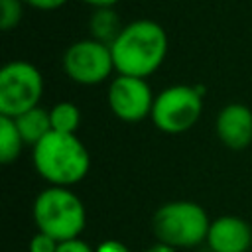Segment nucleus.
<instances>
[{
  "instance_id": "21",
  "label": "nucleus",
  "mask_w": 252,
  "mask_h": 252,
  "mask_svg": "<svg viewBox=\"0 0 252 252\" xmlns=\"http://www.w3.org/2000/svg\"><path fill=\"white\" fill-rule=\"evenodd\" d=\"M148 252H175V248H173V246H167V244H163V242H159V244H154Z\"/></svg>"
},
{
  "instance_id": "12",
  "label": "nucleus",
  "mask_w": 252,
  "mask_h": 252,
  "mask_svg": "<svg viewBox=\"0 0 252 252\" xmlns=\"http://www.w3.org/2000/svg\"><path fill=\"white\" fill-rule=\"evenodd\" d=\"M89 30L93 39L112 45L120 35V32L124 30V26L112 8H96L89 20Z\"/></svg>"
},
{
  "instance_id": "2",
  "label": "nucleus",
  "mask_w": 252,
  "mask_h": 252,
  "mask_svg": "<svg viewBox=\"0 0 252 252\" xmlns=\"http://www.w3.org/2000/svg\"><path fill=\"white\" fill-rule=\"evenodd\" d=\"M33 165L37 173L57 187H71L89 173L91 158L85 144L75 134L49 132L33 146Z\"/></svg>"
},
{
  "instance_id": "14",
  "label": "nucleus",
  "mask_w": 252,
  "mask_h": 252,
  "mask_svg": "<svg viewBox=\"0 0 252 252\" xmlns=\"http://www.w3.org/2000/svg\"><path fill=\"white\" fill-rule=\"evenodd\" d=\"M51 118V130L63 132V134H75V130L81 124V110L73 102H57L49 110Z\"/></svg>"
},
{
  "instance_id": "5",
  "label": "nucleus",
  "mask_w": 252,
  "mask_h": 252,
  "mask_svg": "<svg viewBox=\"0 0 252 252\" xmlns=\"http://www.w3.org/2000/svg\"><path fill=\"white\" fill-rule=\"evenodd\" d=\"M203 110V87L173 85L154 98L152 122L165 134H181L189 130Z\"/></svg>"
},
{
  "instance_id": "3",
  "label": "nucleus",
  "mask_w": 252,
  "mask_h": 252,
  "mask_svg": "<svg viewBox=\"0 0 252 252\" xmlns=\"http://www.w3.org/2000/svg\"><path fill=\"white\" fill-rule=\"evenodd\" d=\"M33 220L39 232L57 242L77 238L87 222L83 201L69 191V187L51 185L43 189L33 201Z\"/></svg>"
},
{
  "instance_id": "10",
  "label": "nucleus",
  "mask_w": 252,
  "mask_h": 252,
  "mask_svg": "<svg viewBox=\"0 0 252 252\" xmlns=\"http://www.w3.org/2000/svg\"><path fill=\"white\" fill-rule=\"evenodd\" d=\"M207 244L213 252H246L252 246V228L238 217H220L211 222Z\"/></svg>"
},
{
  "instance_id": "11",
  "label": "nucleus",
  "mask_w": 252,
  "mask_h": 252,
  "mask_svg": "<svg viewBox=\"0 0 252 252\" xmlns=\"http://www.w3.org/2000/svg\"><path fill=\"white\" fill-rule=\"evenodd\" d=\"M16 122V128L24 140V144H32L35 146L37 142H41L49 132H51V118H49V112L35 106L20 116L14 118Z\"/></svg>"
},
{
  "instance_id": "18",
  "label": "nucleus",
  "mask_w": 252,
  "mask_h": 252,
  "mask_svg": "<svg viewBox=\"0 0 252 252\" xmlns=\"http://www.w3.org/2000/svg\"><path fill=\"white\" fill-rule=\"evenodd\" d=\"M22 2H26V4H30L32 8H37V10H57L67 0H22Z\"/></svg>"
},
{
  "instance_id": "20",
  "label": "nucleus",
  "mask_w": 252,
  "mask_h": 252,
  "mask_svg": "<svg viewBox=\"0 0 252 252\" xmlns=\"http://www.w3.org/2000/svg\"><path fill=\"white\" fill-rule=\"evenodd\" d=\"M83 2H87V4H91L94 8H112L118 0H83Z\"/></svg>"
},
{
  "instance_id": "1",
  "label": "nucleus",
  "mask_w": 252,
  "mask_h": 252,
  "mask_svg": "<svg viewBox=\"0 0 252 252\" xmlns=\"http://www.w3.org/2000/svg\"><path fill=\"white\" fill-rule=\"evenodd\" d=\"M114 71L126 77L146 79L165 59L167 35L154 20H134L124 26L110 45Z\"/></svg>"
},
{
  "instance_id": "16",
  "label": "nucleus",
  "mask_w": 252,
  "mask_h": 252,
  "mask_svg": "<svg viewBox=\"0 0 252 252\" xmlns=\"http://www.w3.org/2000/svg\"><path fill=\"white\" fill-rule=\"evenodd\" d=\"M57 246H59V242L43 232H37L30 240V252H57Z\"/></svg>"
},
{
  "instance_id": "13",
  "label": "nucleus",
  "mask_w": 252,
  "mask_h": 252,
  "mask_svg": "<svg viewBox=\"0 0 252 252\" xmlns=\"http://www.w3.org/2000/svg\"><path fill=\"white\" fill-rule=\"evenodd\" d=\"M22 144H24V140L16 128L14 118L0 116V161L12 163L20 156Z\"/></svg>"
},
{
  "instance_id": "15",
  "label": "nucleus",
  "mask_w": 252,
  "mask_h": 252,
  "mask_svg": "<svg viewBox=\"0 0 252 252\" xmlns=\"http://www.w3.org/2000/svg\"><path fill=\"white\" fill-rule=\"evenodd\" d=\"M22 0H0V8H2V16H0V28L4 32L14 30L20 20H22Z\"/></svg>"
},
{
  "instance_id": "6",
  "label": "nucleus",
  "mask_w": 252,
  "mask_h": 252,
  "mask_svg": "<svg viewBox=\"0 0 252 252\" xmlns=\"http://www.w3.org/2000/svg\"><path fill=\"white\" fill-rule=\"evenodd\" d=\"M43 93V79L35 65L10 61L0 71V114L16 118L37 106Z\"/></svg>"
},
{
  "instance_id": "4",
  "label": "nucleus",
  "mask_w": 252,
  "mask_h": 252,
  "mask_svg": "<svg viewBox=\"0 0 252 252\" xmlns=\"http://www.w3.org/2000/svg\"><path fill=\"white\" fill-rule=\"evenodd\" d=\"M159 242L177 248H193L207 240L211 222L205 209L191 201H173L159 207L152 219Z\"/></svg>"
},
{
  "instance_id": "17",
  "label": "nucleus",
  "mask_w": 252,
  "mask_h": 252,
  "mask_svg": "<svg viewBox=\"0 0 252 252\" xmlns=\"http://www.w3.org/2000/svg\"><path fill=\"white\" fill-rule=\"evenodd\" d=\"M57 252H94V250H93L87 242H83V240H79V238H73V240L59 242Z\"/></svg>"
},
{
  "instance_id": "7",
  "label": "nucleus",
  "mask_w": 252,
  "mask_h": 252,
  "mask_svg": "<svg viewBox=\"0 0 252 252\" xmlns=\"http://www.w3.org/2000/svg\"><path fill=\"white\" fill-rule=\"evenodd\" d=\"M63 69L69 79L79 85H96L114 71L110 45L96 39H81L63 55Z\"/></svg>"
},
{
  "instance_id": "19",
  "label": "nucleus",
  "mask_w": 252,
  "mask_h": 252,
  "mask_svg": "<svg viewBox=\"0 0 252 252\" xmlns=\"http://www.w3.org/2000/svg\"><path fill=\"white\" fill-rule=\"evenodd\" d=\"M94 252H130L120 240H104L96 246Z\"/></svg>"
},
{
  "instance_id": "8",
  "label": "nucleus",
  "mask_w": 252,
  "mask_h": 252,
  "mask_svg": "<svg viewBox=\"0 0 252 252\" xmlns=\"http://www.w3.org/2000/svg\"><path fill=\"white\" fill-rule=\"evenodd\" d=\"M108 104L122 122H140L152 114L154 96L146 79L118 75L108 89Z\"/></svg>"
},
{
  "instance_id": "9",
  "label": "nucleus",
  "mask_w": 252,
  "mask_h": 252,
  "mask_svg": "<svg viewBox=\"0 0 252 252\" xmlns=\"http://www.w3.org/2000/svg\"><path fill=\"white\" fill-rule=\"evenodd\" d=\"M217 134L230 150H244L252 144V110L242 102L226 104L217 116Z\"/></svg>"
}]
</instances>
